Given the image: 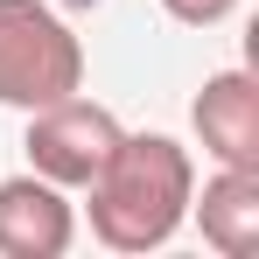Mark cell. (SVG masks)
<instances>
[{"label": "cell", "instance_id": "6da1fadb", "mask_svg": "<svg viewBox=\"0 0 259 259\" xmlns=\"http://www.w3.org/2000/svg\"><path fill=\"white\" fill-rule=\"evenodd\" d=\"M91 189V231L98 245L112 252H154L168 245L189 217L196 196V168H189V147L168 133H119L112 161L84 182Z\"/></svg>", "mask_w": 259, "mask_h": 259}, {"label": "cell", "instance_id": "7a4b0ae2", "mask_svg": "<svg viewBox=\"0 0 259 259\" xmlns=\"http://www.w3.org/2000/svg\"><path fill=\"white\" fill-rule=\"evenodd\" d=\"M84 91V42L49 0H0V105L35 112Z\"/></svg>", "mask_w": 259, "mask_h": 259}, {"label": "cell", "instance_id": "3957f363", "mask_svg": "<svg viewBox=\"0 0 259 259\" xmlns=\"http://www.w3.org/2000/svg\"><path fill=\"white\" fill-rule=\"evenodd\" d=\"M119 119L105 112V105H91V98H56V105H35L28 112V168L56 182V189H84L91 175L112 161V147H119Z\"/></svg>", "mask_w": 259, "mask_h": 259}, {"label": "cell", "instance_id": "277c9868", "mask_svg": "<svg viewBox=\"0 0 259 259\" xmlns=\"http://www.w3.org/2000/svg\"><path fill=\"white\" fill-rule=\"evenodd\" d=\"M77 238L70 196L42 175H7L0 182V259H63Z\"/></svg>", "mask_w": 259, "mask_h": 259}, {"label": "cell", "instance_id": "5b68a950", "mask_svg": "<svg viewBox=\"0 0 259 259\" xmlns=\"http://www.w3.org/2000/svg\"><path fill=\"white\" fill-rule=\"evenodd\" d=\"M189 119L217 154V168H259V77L252 70H217L203 77Z\"/></svg>", "mask_w": 259, "mask_h": 259}, {"label": "cell", "instance_id": "8992f818", "mask_svg": "<svg viewBox=\"0 0 259 259\" xmlns=\"http://www.w3.org/2000/svg\"><path fill=\"white\" fill-rule=\"evenodd\" d=\"M189 210L203 224V245L224 259H259V168H217L203 196H189Z\"/></svg>", "mask_w": 259, "mask_h": 259}, {"label": "cell", "instance_id": "52a82bcc", "mask_svg": "<svg viewBox=\"0 0 259 259\" xmlns=\"http://www.w3.org/2000/svg\"><path fill=\"white\" fill-rule=\"evenodd\" d=\"M161 7H168L182 28H217V21H224V14H231L238 0H161Z\"/></svg>", "mask_w": 259, "mask_h": 259}]
</instances>
